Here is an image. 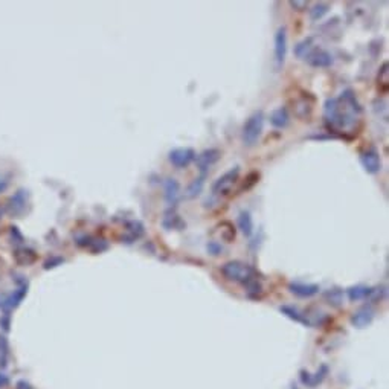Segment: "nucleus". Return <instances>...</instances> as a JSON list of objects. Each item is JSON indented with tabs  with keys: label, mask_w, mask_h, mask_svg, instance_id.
<instances>
[{
	"label": "nucleus",
	"mask_w": 389,
	"mask_h": 389,
	"mask_svg": "<svg viewBox=\"0 0 389 389\" xmlns=\"http://www.w3.org/2000/svg\"><path fill=\"white\" fill-rule=\"evenodd\" d=\"M323 116H325L328 128L333 132H354L362 116V106L359 104L352 90H345L339 98H330L325 101Z\"/></svg>",
	"instance_id": "obj_1"
},
{
	"label": "nucleus",
	"mask_w": 389,
	"mask_h": 389,
	"mask_svg": "<svg viewBox=\"0 0 389 389\" xmlns=\"http://www.w3.org/2000/svg\"><path fill=\"white\" fill-rule=\"evenodd\" d=\"M221 273L226 279L243 284L247 288V293L250 296L253 293L256 296L258 293H261V284L258 282V273L252 266L244 264L241 261H229L223 264Z\"/></svg>",
	"instance_id": "obj_2"
},
{
	"label": "nucleus",
	"mask_w": 389,
	"mask_h": 389,
	"mask_svg": "<svg viewBox=\"0 0 389 389\" xmlns=\"http://www.w3.org/2000/svg\"><path fill=\"white\" fill-rule=\"evenodd\" d=\"M263 125H264L263 112H255L246 119L241 132V139L244 145L253 147L258 142V139L261 138V133H263Z\"/></svg>",
	"instance_id": "obj_3"
},
{
	"label": "nucleus",
	"mask_w": 389,
	"mask_h": 389,
	"mask_svg": "<svg viewBox=\"0 0 389 389\" xmlns=\"http://www.w3.org/2000/svg\"><path fill=\"white\" fill-rule=\"evenodd\" d=\"M238 177H240V167H234L229 171H226L221 177H218L214 182L212 196H215V197L226 196V194L232 189V186L238 182Z\"/></svg>",
	"instance_id": "obj_4"
},
{
	"label": "nucleus",
	"mask_w": 389,
	"mask_h": 389,
	"mask_svg": "<svg viewBox=\"0 0 389 389\" xmlns=\"http://www.w3.org/2000/svg\"><path fill=\"white\" fill-rule=\"evenodd\" d=\"M287 57V29L285 26L278 28L275 34V64L276 69H281Z\"/></svg>",
	"instance_id": "obj_5"
},
{
	"label": "nucleus",
	"mask_w": 389,
	"mask_h": 389,
	"mask_svg": "<svg viewBox=\"0 0 389 389\" xmlns=\"http://www.w3.org/2000/svg\"><path fill=\"white\" fill-rule=\"evenodd\" d=\"M196 151L192 148H174L168 154V160L176 168H186L196 160Z\"/></svg>",
	"instance_id": "obj_6"
},
{
	"label": "nucleus",
	"mask_w": 389,
	"mask_h": 389,
	"mask_svg": "<svg viewBox=\"0 0 389 389\" xmlns=\"http://www.w3.org/2000/svg\"><path fill=\"white\" fill-rule=\"evenodd\" d=\"M360 164L368 174H377L381 170V160L378 151L371 147L360 154Z\"/></svg>",
	"instance_id": "obj_7"
},
{
	"label": "nucleus",
	"mask_w": 389,
	"mask_h": 389,
	"mask_svg": "<svg viewBox=\"0 0 389 389\" xmlns=\"http://www.w3.org/2000/svg\"><path fill=\"white\" fill-rule=\"evenodd\" d=\"M221 157V151L217 150V148H209V150H205L203 153H200L199 156H196V164H197V168L200 170L202 174H206L208 170L211 167H214L217 162L220 160Z\"/></svg>",
	"instance_id": "obj_8"
},
{
	"label": "nucleus",
	"mask_w": 389,
	"mask_h": 389,
	"mask_svg": "<svg viewBox=\"0 0 389 389\" xmlns=\"http://www.w3.org/2000/svg\"><path fill=\"white\" fill-rule=\"evenodd\" d=\"M313 68H330L333 64V55L323 49H311L305 57Z\"/></svg>",
	"instance_id": "obj_9"
},
{
	"label": "nucleus",
	"mask_w": 389,
	"mask_h": 389,
	"mask_svg": "<svg viewBox=\"0 0 389 389\" xmlns=\"http://www.w3.org/2000/svg\"><path fill=\"white\" fill-rule=\"evenodd\" d=\"M291 293H295L296 296L301 298H310L313 295H316L319 291V285L316 284H302V282H291L288 285Z\"/></svg>",
	"instance_id": "obj_10"
},
{
	"label": "nucleus",
	"mask_w": 389,
	"mask_h": 389,
	"mask_svg": "<svg viewBox=\"0 0 389 389\" xmlns=\"http://www.w3.org/2000/svg\"><path fill=\"white\" fill-rule=\"evenodd\" d=\"M164 191H165V200L168 205H176V202L179 200V192H180V185L176 179H167L165 185H164Z\"/></svg>",
	"instance_id": "obj_11"
},
{
	"label": "nucleus",
	"mask_w": 389,
	"mask_h": 389,
	"mask_svg": "<svg viewBox=\"0 0 389 389\" xmlns=\"http://www.w3.org/2000/svg\"><path fill=\"white\" fill-rule=\"evenodd\" d=\"M290 122V116L285 107H278L270 113V124L275 128H285Z\"/></svg>",
	"instance_id": "obj_12"
},
{
	"label": "nucleus",
	"mask_w": 389,
	"mask_h": 389,
	"mask_svg": "<svg viewBox=\"0 0 389 389\" xmlns=\"http://www.w3.org/2000/svg\"><path fill=\"white\" fill-rule=\"evenodd\" d=\"M372 317H374L372 310H371V308H368V307H365V308L359 310L357 313H354V316L351 317V322L354 323L355 327L363 328V327H366V325H368V323H371Z\"/></svg>",
	"instance_id": "obj_13"
},
{
	"label": "nucleus",
	"mask_w": 389,
	"mask_h": 389,
	"mask_svg": "<svg viewBox=\"0 0 389 389\" xmlns=\"http://www.w3.org/2000/svg\"><path fill=\"white\" fill-rule=\"evenodd\" d=\"M238 228L240 231L246 235V237H250L252 232H253V220H252V215L249 211H241L240 215H238Z\"/></svg>",
	"instance_id": "obj_14"
},
{
	"label": "nucleus",
	"mask_w": 389,
	"mask_h": 389,
	"mask_svg": "<svg viewBox=\"0 0 389 389\" xmlns=\"http://www.w3.org/2000/svg\"><path fill=\"white\" fill-rule=\"evenodd\" d=\"M162 224H164V228L171 231V229H182L185 223L182 221V218L174 212V211H168L164 217V220H162Z\"/></svg>",
	"instance_id": "obj_15"
},
{
	"label": "nucleus",
	"mask_w": 389,
	"mask_h": 389,
	"mask_svg": "<svg viewBox=\"0 0 389 389\" xmlns=\"http://www.w3.org/2000/svg\"><path fill=\"white\" fill-rule=\"evenodd\" d=\"M205 179H206V174H202L200 177L194 179L188 189H186V197L188 199H196L197 196H200L202 191H203V186H205Z\"/></svg>",
	"instance_id": "obj_16"
},
{
	"label": "nucleus",
	"mask_w": 389,
	"mask_h": 389,
	"mask_svg": "<svg viewBox=\"0 0 389 389\" xmlns=\"http://www.w3.org/2000/svg\"><path fill=\"white\" fill-rule=\"evenodd\" d=\"M371 290H372V288H368V287H363V285L351 287V288H348V298H349L351 301L365 299V298L371 296Z\"/></svg>",
	"instance_id": "obj_17"
},
{
	"label": "nucleus",
	"mask_w": 389,
	"mask_h": 389,
	"mask_svg": "<svg viewBox=\"0 0 389 389\" xmlns=\"http://www.w3.org/2000/svg\"><path fill=\"white\" fill-rule=\"evenodd\" d=\"M281 311L284 313V314H287L290 319H293V320H296V322H299V323H304V325H310V322H308V319L307 317H304L296 308H293V307H287V305H284V307H281Z\"/></svg>",
	"instance_id": "obj_18"
},
{
	"label": "nucleus",
	"mask_w": 389,
	"mask_h": 389,
	"mask_svg": "<svg viewBox=\"0 0 389 389\" xmlns=\"http://www.w3.org/2000/svg\"><path fill=\"white\" fill-rule=\"evenodd\" d=\"M220 235L226 243H231L235 238V229L229 221H224L220 224Z\"/></svg>",
	"instance_id": "obj_19"
},
{
	"label": "nucleus",
	"mask_w": 389,
	"mask_h": 389,
	"mask_svg": "<svg viewBox=\"0 0 389 389\" xmlns=\"http://www.w3.org/2000/svg\"><path fill=\"white\" fill-rule=\"evenodd\" d=\"M330 10V5L328 4H316L311 10H310V16H311V20H319L322 19L323 16H325Z\"/></svg>",
	"instance_id": "obj_20"
},
{
	"label": "nucleus",
	"mask_w": 389,
	"mask_h": 389,
	"mask_svg": "<svg viewBox=\"0 0 389 389\" xmlns=\"http://www.w3.org/2000/svg\"><path fill=\"white\" fill-rule=\"evenodd\" d=\"M127 228H128V231H130V234L133 235V238H141L142 235H144V232H145V229H144V224L141 223V221H138V220H133V221H130L128 224H127Z\"/></svg>",
	"instance_id": "obj_21"
},
{
	"label": "nucleus",
	"mask_w": 389,
	"mask_h": 389,
	"mask_svg": "<svg viewBox=\"0 0 389 389\" xmlns=\"http://www.w3.org/2000/svg\"><path fill=\"white\" fill-rule=\"evenodd\" d=\"M310 51H311V39H307V40L301 42V43L296 46L295 54H296L298 57H307Z\"/></svg>",
	"instance_id": "obj_22"
},
{
	"label": "nucleus",
	"mask_w": 389,
	"mask_h": 389,
	"mask_svg": "<svg viewBox=\"0 0 389 389\" xmlns=\"http://www.w3.org/2000/svg\"><path fill=\"white\" fill-rule=\"evenodd\" d=\"M389 83V78H387V63H383V66L378 72V86L383 84V92L387 90V84Z\"/></svg>",
	"instance_id": "obj_23"
},
{
	"label": "nucleus",
	"mask_w": 389,
	"mask_h": 389,
	"mask_svg": "<svg viewBox=\"0 0 389 389\" xmlns=\"http://www.w3.org/2000/svg\"><path fill=\"white\" fill-rule=\"evenodd\" d=\"M258 179H259V173H256V171H253V173H250L249 176H247V179H246V182L243 183V186L240 188V191H247V189H250L256 182H258Z\"/></svg>",
	"instance_id": "obj_24"
},
{
	"label": "nucleus",
	"mask_w": 389,
	"mask_h": 389,
	"mask_svg": "<svg viewBox=\"0 0 389 389\" xmlns=\"http://www.w3.org/2000/svg\"><path fill=\"white\" fill-rule=\"evenodd\" d=\"M327 298L330 299V304L339 305L340 304V298H342V291L340 290H331L327 293Z\"/></svg>",
	"instance_id": "obj_25"
},
{
	"label": "nucleus",
	"mask_w": 389,
	"mask_h": 389,
	"mask_svg": "<svg viewBox=\"0 0 389 389\" xmlns=\"http://www.w3.org/2000/svg\"><path fill=\"white\" fill-rule=\"evenodd\" d=\"M208 250H209V253H212V255H218V253L221 252V247H220L218 243L211 241V243L208 244Z\"/></svg>",
	"instance_id": "obj_26"
},
{
	"label": "nucleus",
	"mask_w": 389,
	"mask_h": 389,
	"mask_svg": "<svg viewBox=\"0 0 389 389\" xmlns=\"http://www.w3.org/2000/svg\"><path fill=\"white\" fill-rule=\"evenodd\" d=\"M290 7L298 10V11H304V10H307L308 4L307 2H290Z\"/></svg>",
	"instance_id": "obj_27"
},
{
	"label": "nucleus",
	"mask_w": 389,
	"mask_h": 389,
	"mask_svg": "<svg viewBox=\"0 0 389 389\" xmlns=\"http://www.w3.org/2000/svg\"><path fill=\"white\" fill-rule=\"evenodd\" d=\"M8 384V377L7 375H4V374H0V387L2 386H7Z\"/></svg>",
	"instance_id": "obj_28"
}]
</instances>
